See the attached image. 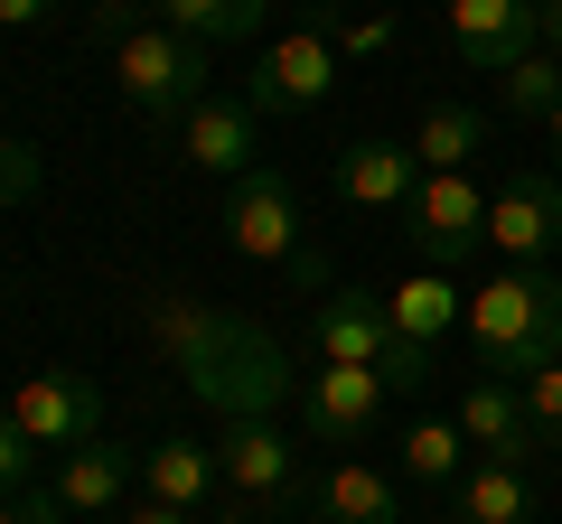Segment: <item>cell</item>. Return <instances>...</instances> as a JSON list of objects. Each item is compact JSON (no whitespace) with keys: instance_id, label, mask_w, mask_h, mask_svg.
<instances>
[{"instance_id":"cell-1","label":"cell","mask_w":562,"mask_h":524,"mask_svg":"<svg viewBox=\"0 0 562 524\" xmlns=\"http://www.w3.org/2000/svg\"><path fill=\"white\" fill-rule=\"evenodd\" d=\"M140 328H150V346L188 375V394H198L216 422H272V412L301 394V375H291V356H281V338L262 319L206 309V300H188V291H150V300H140Z\"/></svg>"},{"instance_id":"cell-2","label":"cell","mask_w":562,"mask_h":524,"mask_svg":"<svg viewBox=\"0 0 562 524\" xmlns=\"http://www.w3.org/2000/svg\"><path fill=\"white\" fill-rule=\"evenodd\" d=\"M469 346H479L487 365H497L506 384L543 375V365L562 356V272L543 262V272H525V262H506L497 282L469 291Z\"/></svg>"},{"instance_id":"cell-3","label":"cell","mask_w":562,"mask_h":524,"mask_svg":"<svg viewBox=\"0 0 562 524\" xmlns=\"http://www.w3.org/2000/svg\"><path fill=\"white\" fill-rule=\"evenodd\" d=\"M113 84H122V103H132L150 132H169V122H188L206 103V47L188 38V29H169V20H150V29H122L113 38Z\"/></svg>"},{"instance_id":"cell-4","label":"cell","mask_w":562,"mask_h":524,"mask_svg":"<svg viewBox=\"0 0 562 524\" xmlns=\"http://www.w3.org/2000/svg\"><path fill=\"white\" fill-rule=\"evenodd\" d=\"M338 94V38H328V10L301 29H281L254 66H244V103L254 113H319Z\"/></svg>"},{"instance_id":"cell-5","label":"cell","mask_w":562,"mask_h":524,"mask_svg":"<svg viewBox=\"0 0 562 524\" xmlns=\"http://www.w3.org/2000/svg\"><path fill=\"white\" fill-rule=\"evenodd\" d=\"M216 468H225V487H235V505H272V515L310 505L301 449L281 441V422H225L216 431Z\"/></svg>"},{"instance_id":"cell-6","label":"cell","mask_w":562,"mask_h":524,"mask_svg":"<svg viewBox=\"0 0 562 524\" xmlns=\"http://www.w3.org/2000/svg\"><path fill=\"white\" fill-rule=\"evenodd\" d=\"M225 243H235L244 262H291L301 253V187L254 160L235 187H225Z\"/></svg>"},{"instance_id":"cell-7","label":"cell","mask_w":562,"mask_h":524,"mask_svg":"<svg viewBox=\"0 0 562 524\" xmlns=\"http://www.w3.org/2000/svg\"><path fill=\"white\" fill-rule=\"evenodd\" d=\"M301 422H310V441H328V449H357L366 431L384 422V403H394V384L375 375V365H319V375H301Z\"/></svg>"},{"instance_id":"cell-8","label":"cell","mask_w":562,"mask_h":524,"mask_svg":"<svg viewBox=\"0 0 562 524\" xmlns=\"http://www.w3.org/2000/svg\"><path fill=\"white\" fill-rule=\"evenodd\" d=\"M403 225H413L422 262L431 272H450V262H469L487 243V187L469 179V169H450V179H422V197L403 206Z\"/></svg>"},{"instance_id":"cell-9","label":"cell","mask_w":562,"mask_h":524,"mask_svg":"<svg viewBox=\"0 0 562 524\" xmlns=\"http://www.w3.org/2000/svg\"><path fill=\"white\" fill-rule=\"evenodd\" d=\"M310 346H319V365H375V375H394V356H403L384 291H328V300H310Z\"/></svg>"},{"instance_id":"cell-10","label":"cell","mask_w":562,"mask_h":524,"mask_svg":"<svg viewBox=\"0 0 562 524\" xmlns=\"http://www.w3.org/2000/svg\"><path fill=\"white\" fill-rule=\"evenodd\" d=\"M487 243H497L506 262H525V272H543L562 243V179H543V169H516V179L487 197Z\"/></svg>"},{"instance_id":"cell-11","label":"cell","mask_w":562,"mask_h":524,"mask_svg":"<svg viewBox=\"0 0 562 524\" xmlns=\"http://www.w3.org/2000/svg\"><path fill=\"white\" fill-rule=\"evenodd\" d=\"M10 422L29 431L38 449H76V441H103V394L94 375H29L20 394H10Z\"/></svg>"},{"instance_id":"cell-12","label":"cell","mask_w":562,"mask_h":524,"mask_svg":"<svg viewBox=\"0 0 562 524\" xmlns=\"http://www.w3.org/2000/svg\"><path fill=\"white\" fill-rule=\"evenodd\" d=\"M450 47L469 57V76H506L516 57L543 47V10L535 0H450Z\"/></svg>"},{"instance_id":"cell-13","label":"cell","mask_w":562,"mask_h":524,"mask_svg":"<svg viewBox=\"0 0 562 524\" xmlns=\"http://www.w3.org/2000/svg\"><path fill=\"white\" fill-rule=\"evenodd\" d=\"M450 422H460V441L479 449V459H506V468H525L543 449V431H535V412H525V384H506V375H479L460 394V412H450Z\"/></svg>"},{"instance_id":"cell-14","label":"cell","mask_w":562,"mask_h":524,"mask_svg":"<svg viewBox=\"0 0 562 524\" xmlns=\"http://www.w3.org/2000/svg\"><path fill=\"white\" fill-rule=\"evenodd\" d=\"M57 505L66 515H122V497L140 487V449H113V441H76L57 449Z\"/></svg>"},{"instance_id":"cell-15","label":"cell","mask_w":562,"mask_h":524,"mask_svg":"<svg viewBox=\"0 0 562 524\" xmlns=\"http://www.w3.org/2000/svg\"><path fill=\"white\" fill-rule=\"evenodd\" d=\"M254 122H262V113H254L244 94H206L198 113L179 122V150H188V169H206V179H225V187H235L244 169H254Z\"/></svg>"},{"instance_id":"cell-16","label":"cell","mask_w":562,"mask_h":524,"mask_svg":"<svg viewBox=\"0 0 562 524\" xmlns=\"http://www.w3.org/2000/svg\"><path fill=\"white\" fill-rule=\"evenodd\" d=\"M338 187H347V206L403 216V206L422 197V160H413V141H347L338 150Z\"/></svg>"},{"instance_id":"cell-17","label":"cell","mask_w":562,"mask_h":524,"mask_svg":"<svg viewBox=\"0 0 562 524\" xmlns=\"http://www.w3.org/2000/svg\"><path fill=\"white\" fill-rule=\"evenodd\" d=\"M384 309H394V338H403V346H431V356H441V338L469 319V291L450 282V272H431V262H422L413 282L384 291Z\"/></svg>"},{"instance_id":"cell-18","label":"cell","mask_w":562,"mask_h":524,"mask_svg":"<svg viewBox=\"0 0 562 524\" xmlns=\"http://www.w3.org/2000/svg\"><path fill=\"white\" fill-rule=\"evenodd\" d=\"M216 487H225V468H216V441H179V431H169V441H150V449H140V497L188 505V515H198V505L216 497Z\"/></svg>"},{"instance_id":"cell-19","label":"cell","mask_w":562,"mask_h":524,"mask_svg":"<svg viewBox=\"0 0 562 524\" xmlns=\"http://www.w3.org/2000/svg\"><path fill=\"white\" fill-rule=\"evenodd\" d=\"M479 150H487V113H479V103H460V94L422 103V122H413V160H422V179L479 169Z\"/></svg>"},{"instance_id":"cell-20","label":"cell","mask_w":562,"mask_h":524,"mask_svg":"<svg viewBox=\"0 0 562 524\" xmlns=\"http://www.w3.org/2000/svg\"><path fill=\"white\" fill-rule=\"evenodd\" d=\"M310 515L319 524H403V497L375 459H338L319 487H310Z\"/></svg>"},{"instance_id":"cell-21","label":"cell","mask_w":562,"mask_h":524,"mask_svg":"<svg viewBox=\"0 0 562 524\" xmlns=\"http://www.w3.org/2000/svg\"><path fill=\"white\" fill-rule=\"evenodd\" d=\"M450 524H535V478L506 459H469V478L450 487Z\"/></svg>"},{"instance_id":"cell-22","label":"cell","mask_w":562,"mask_h":524,"mask_svg":"<svg viewBox=\"0 0 562 524\" xmlns=\"http://www.w3.org/2000/svg\"><path fill=\"white\" fill-rule=\"evenodd\" d=\"M394 449H403V478H413V487H460L469 478V441H460L450 412H422Z\"/></svg>"},{"instance_id":"cell-23","label":"cell","mask_w":562,"mask_h":524,"mask_svg":"<svg viewBox=\"0 0 562 524\" xmlns=\"http://www.w3.org/2000/svg\"><path fill=\"white\" fill-rule=\"evenodd\" d=\"M169 10V29H188L198 47H216V38H254L262 20H272V0H160Z\"/></svg>"},{"instance_id":"cell-24","label":"cell","mask_w":562,"mask_h":524,"mask_svg":"<svg viewBox=\"0 0 562 524\" xmlns=\"http://www.w3.org/2000/svg\"><path fill=\"white\" fill-rule=\"evenodd\" d=\"M497 103H506L516 122H543V113L562 103V57H553V47H535V57H516V66L497 76Z\"/></svg>"},{"instance_id":"cell-25","label":"cell","mask_w":562,"mask_h":524,"mask_svg":"<svg viewBox=\"0 0 562 524\" xmlns=\"http://www.w3.org/2000/svg\"><path fill=\"white\" fill-rule=\"evenodd\" d=\"M47 187V169H38V150L29 141H10V132H0V216H10V206H29Z\"/></svg>"},{"instance_id":"cell-26","label":"cell","mask_w":562,"mask_h":524,"mask_svg":"<svg viewBox=\"0 0 562 524\" xmlns=\"http://www.w3.org/2000/svg\"><path fill=\"white\" fill-rule=\"evenodd\" d=\"M525 412H535L543 441H562V356L543 365V375H525Z\"/></svg>"},{"instance_id":"cell-27","label":"cell","mask_w":562,"mask_h":524,"mask_svg":"<svg viewBox=\"0 0 562 524\" xmlns=\"http://www.w3.org/2000/svg\"><path fill=\"white\" fill-rule=\"evenodd\" d=\"M29 459H38V441L0 412V497H29Z\"/></svg>"},{"instance_id":"cell-28","label":"cell","mask_w":562,"mask_h":524,"mask_svg":"<svg viewBox=\"0 0 562 524\" xmlns=\"http://www.w3.org/2000/svg\"><path fill=\"white\" fill-rule=\"evenodd\" d=\"M57 487H29V497H0V524H57Z\"/></svg>"},{"instance_id":"cell-29","label":"cell","mask_w":562,"mask_h":524,"mask_svg":"<svg viewBox=\"0 0 562 524\" xmlns=\"http://www.w3.org/2000/svg\"><path fill=\"white\" fill-rule=\"evenodd\" d=\"M338 47H347V57H384V47H394V20H347Z\"/></svg>"},{"instance_id":"cell-30","label":"cell","mask_w":562,"mask_h":524,"mask_svg":"<svg viewBox=\"0 0 562 524\" xmlns=\"http://www.w3.org/2000/svg\"><path fill=\"white\" fill-rule=\"evenodd\" d=\"M113 524H206V515H188V505H160V497H140V505H122Z\"/></svg>"},{"instance_id":"cell-31","label":"cell","mask_w":562,"mask_h":524,"mask_svg":"<svg viewBox=\"0 0 562 524\" xmlns=\"http://www.w3.org/2000/svg\"><path fill=\"white\" fill-rule=\"evenodd\" d=\"M66 0H0V29H38V20H57Z\"/></svg>"},{"instance_id":"cell-32","label":"cell","mask_w":562,"mask_h":524,"mask_svg":"<svg viewBox=\"0 0 562 524\" xmlns=\"http://www.w3.org/2000/svg\"><path fill=\"white\" fill-rule=\"evenodd\" d=\"M543 132H553V160H562V103H553V113H543Z\"/></svg>"},{"instance_id":"cell-33","label":"cell","mask_w":562,"mask_h":524,"mask_svg":"<svg viewBox=\"0 0 562 524\" xmlns=\"http://www.w3.org/2000/svg\"><path fill=\"white\" fill-rule=\"evenodd\" d=\"M206 524H254V515H244V505H225V515H206Z\"/></svg>"}]
</instances>
